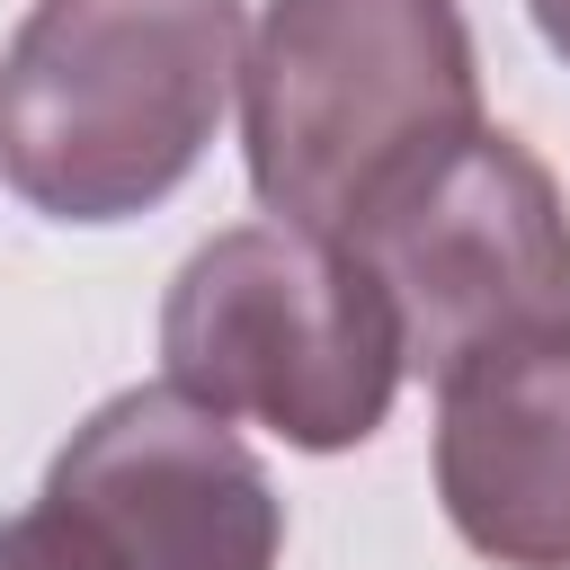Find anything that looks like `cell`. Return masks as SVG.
Wrapping results in <instances>:
<instances>
[{
	"mask_svg": "<svg viewBox=\"0 0 570 570\" xmlns=\"http://www.w3.org/2000/svg\"><path fill=\"white\" fill-rule=\"evenodd\" d=\"M45 508L107 570H276L285 552L267 463L169 383L98 401L45 472Z\"/></svg>",
	"mask_w": 570,
	"mask_h": 570,
	"instance_id": "obj_5",
	"label": "cell"
},
{
	"mask_svg": "<svg viewBox=\"0 0 570 570\" xmlns=\"http://www.w3.org/2000/svg\"><path fill=\"white\" fill-rule=\"evenodd\" d=\"M160 365L214 419H258L303 454H347L392 419L401 338L374 276L312 232L240 223L187 249L160 303Z\"/></svg>",
	"mask_w": 570,
	"mask_h": 570,
	"instance_id": "obj_3",
	"label": "cell"
},
{
	"mask_svg": "<svg viewBox=\"0 0 570 570\" xmlns=\"http://www.w3.org/2000/svg\"><path fill=\"white\" fill-rule=\"evenodd\" d=\"M240 45V0H36L0 53V178L53 223L151 214L205 160Z\"/></svg>",
	"mask_w": 570,
	"mask_h": 570,
	"instance_id": "obj_1",
	"label": "cell"
},
{
	"mask_svg": "<svg viewBox=\"0 0 570 570\" xmlns=\"http://www.w3.org/2000/svg\"><path fill=\"white\" fill-rule=\"evenodd\" d=\"M436 499L499 570H570V330L436 374Z\"/></svg>",
	"mask_w": 570,
	"mask_h": 570,
	"instance_id": "obj_6",
	"label": "cell"
},
{
	"mask_svg": "<svg viewBox=\"0 0 570 570\" xmlns=\"http://www.w3.org/2000/svg\"><path fill=\"white\" fill-rule=\"evenodd\" d=\"M525 9H534V27H543V45H552V53L570 62V0H525Z\"/></svg>",
	"mask_w": 570,
	"mask_h": 570,
	"instance_id": "obj_8",
	"label": "cell"
},
{
	"mask_svg": "<svg viewBox=\"0 0 570 570\" xmlns=\"http://www.w3.org/2000/svg\"><path fill=\"white\" fill-rule=\"evenodd\" d=\"M338 249L374 276L401 365L419 374H454L463 356L525 330H570V205L552 169L499 125H472L392 178L338 232Z\"/></svg>",
	"mask_w": 570,
	"mask_h": 570,
	"instance_id": "obj_4",
	"label": "cell"
},
{
	"mask_svg": "<svg viewBox=\"0 0 570 570\" xmlns=\"http://www.w3.org/2000/svg\"><path fill=\"white\" fill-rule=\"evenodd\" d=\"M472 125L481 62L463 0H267L240 45V151L285 232L338 240Z\"/></svg>",
	"mask_w": 570,
	"mask_h": 570,
	"instance_id": "obj_2",
	"label": "cell"
},
{
	"mask_svg": "<svg viewBox=\"0 0 570 570\" xmlns=\"http://www.w3.org/2000/svg\"><path fill=\"white\" fill-rule=\"evenodd\" d=\"M0 570H107L45 499L36 508H18V517H0Z\"/></svg>",
	"mask_w": 570,
	"mask_h": 570,
	"instance_id": "obj_7",
	"label": "cell"
}]
</instances>
